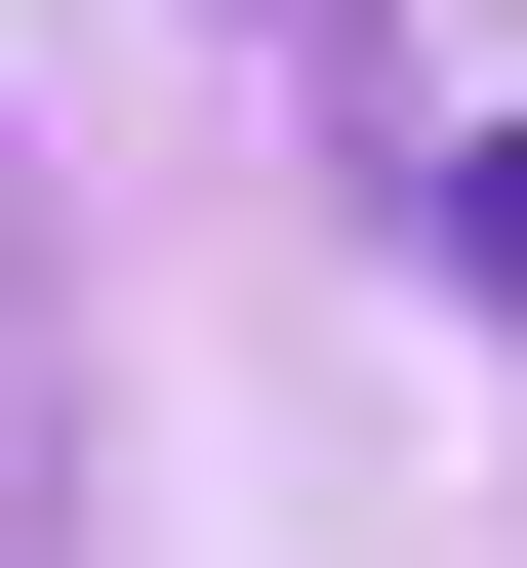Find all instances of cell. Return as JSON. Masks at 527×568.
<instances>
[{"mask_svg":"<svg viewBox=\"0 0 527 568\" xmlns=\"http://www.w3.org/2000/svg\"><path fill=\"white\" fill-rule=\"evenodd\" d=\"M446 284H487V325H527V122H487V163H446Z\"/></svg>","mask_w":527,"mask_h":568,"instance_id":"cell-1","label":"cell"},{"mask_svg":"<svg viewBox=\"0 0 527 568\" xmlns=\"http://www.w3.org/2000/svg\"><path fill=\"white\" fill-rule=\"evenodd\" d=\"M284 41H365V0H284Z\"/></svg>","mask_w":527,"mask_h":568,"instance_id":"cell-2","label":"cell"}]
</instances>
